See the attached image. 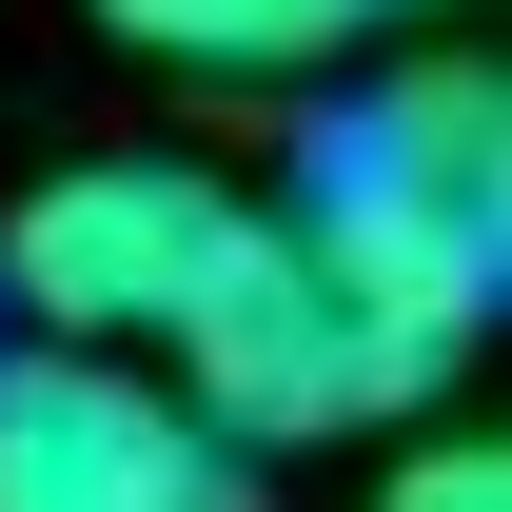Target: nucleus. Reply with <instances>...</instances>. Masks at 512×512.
<instances>
[{
  "label": "nucleus",
  "instance_id": "1",
  "mask_svg": "<svg viewBox=\"0 0 512 512\" xmlns=\"http://www.w3.org/2000/svg\"><path fill=\"white\" fill-rule=\"evenodd\" d=\"M276 237L335 276V316L375 335L394 375L434 394L473 355V316H493V276H512V99H493V60L355 79L316 119V158H296V217Z\"/></svg>",
  "mask_w": 512,
  "mask_h": 512
},
{
  "label": "nucleus",
  "instance_id": "2",
  "mask_svg": "<svg viewBox=\"0 0 512 512\" xmlns=\"http://www.w3.org/2000/svg\"><path fill=\"white\" fill-rule=\"evenodd\" d=\"M256 197L197 178V158H60V178L0 217V296L20 335H60V355H158L197 316V276L237 256Z\"/></svg>",
  "mask_w": 512,
  "mask_h": 512
},
{
  "label": "nucleus",
  "instance_id": "3",
  "mask_svg": "<svg viewBox=\"0 0 512 512\" xmlns=\"http://www.w3.org/2000/svg\"><path fill=\"white\" fill-rule=\"evenodd\" d=\"M158 355H178V414L217 453H296V434H394V414H414V375H394L375 335L335 316V276L296 237H276V217H237V256H217V276H197V316L158 335Z\"/></svg>",
  "mask_w": 512,
  "mask_h": 512
},
{
  "label": "nucleus",
  "instance_id": "4",
  "mask_svg": "<svg viewBox=\"0 0 512 512\" xmlns=\"http://www.w3.org/2000/svg\"><path fill=\"white\" fill-rule=\"evenodd\" d=\"M0 512H256V453H217L138 355H0Z\"/></svg>",
  "mask_w": 512,
  "mask_h": 512
},
{
  "label": "nucleus",
  "instance_id": "5",
  "mask_svg": "<svg viewBox=\"0 0 512 512\" xmlns=\"http://www.w3.org/2000/svg\"><path fill=\"white\" fill-rule=\"evenodd\" d=\"M99 40L197 60V79H316V60L375 40V0H99Z\"/></svg>",
  "mask_w": 512,
  "mask_h": 512
},
{
  "label": "nucleus",
  "instance_id": "6",
  "mask_svg": "<svg viewBox=\"0 0 512 512\" xmlns=\"http://www.w3.org/2000/svg\"><path fill=\"white\" fill-rule=\"evenodd\" d=\"M375 512H512V453H493V434H414Z\"/></svg>",
  "mask_w": 512,
  "mask_h": 512
},
{
  "label": "nucleus",
  "instance_id": "7",
  "mask_svg": "<svg viewBox=\"0 0 512 512\" xmlns=\"http://www.w3.org/2000/svg\"><path fill=\"white\" fill-rule=\"evenodd\" d=\"M375 20H434V0H375Z\"/></svg>",
  "mask_w": 512,
  "mask_h": 512
}]
</instances>
